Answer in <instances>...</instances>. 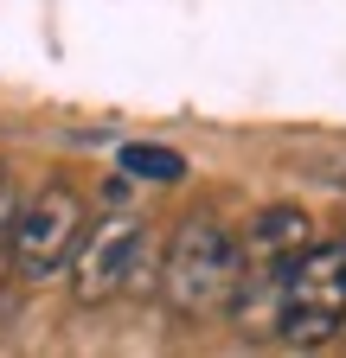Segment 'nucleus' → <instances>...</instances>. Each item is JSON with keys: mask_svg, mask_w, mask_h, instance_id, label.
I'll list each match as a JSON object with an SVG mask.
<instances>
[{"mask_svg": "<svg viewBox=\"0 0 346 358\" xmlns=\"http://www.w3.org/2000/svg\"><path fill=\"white\" fill-rule=\"evenodd\" d=\"M83 224H90V205H83L77 186H64V179H52V186H39L26 205H13V268L20 282H39V275H58V268L71 262Z\"/></svg>", "mask_w": 346, "mask_h": 358, "instance_id": "20e7f679", "label": "nucleus"}, {"mask_svg": "<svg viewBox=\"0 0 346 358\" xmlns=\"http://www.w3.org/2000/svg\"><path fill=\"white\" fill-rule=\"evenodd\" d=\"M122 173L141 179V186H173V179H186V154L160 148V141H128L122 148Z\"/></svg>", "mask_w": 346, "mask_h": 358, "instance_id": "423d86ee", "label": "nucleus"}, {"mask_svg": "<svg viewBox=\"0 0 346 358\" xmlns=\"http://www.w3.org/2000/svg\"><path fill=\"white\" fill-rule=\"evenodd\" d=\"M346 327V237L308 243L270 275V333L282 345H327Z\"/></svg>", "mask_w": 346, "mask_h": 358, "instance_id": "f03ea898", "label": "nucleus"}, {"mask_svg": "<svg viewBox=\"0 0 346 358\" xmlns=\"http://www.w3.org/2000/svg\"><path fill=\"white\" fill-rule=\"evenodd\" d=\"M148 262H154V250H148L141 217L109 211L103 224H83V237H77V250H71L64 268H71V294L83 307H97V301L128 294V288L148 275Z\"/></svg>", "mask_w": 346, "mask_h": 358, "instance_id": "7ed1b4c3", "label": "nucleus"}, {"mask_svg": "<svg viewBox=\"0 0 346 358\" xmlns=\"http://www.w3.org/2000/svg\"><path fill=\"white\" fill-rule=\"evenodd\" d=\"M308 243H314V217L301 211V205H270L263 217L250 224V237H244V268H263V275H276V268L295 262Z\"/></svg>", "mask_w": 346, "mask_h": 358, "instance_id": "39448f33", "label": "nucleus"}, {"mask_svg": "<svg viewBox=\"0 0 346 358\" xmlns=\"http://www.w3.org/2000/svg\"><path fill=\"white\" fill-rule=\"evenodd\" d=\"M237 282H244V243L219 217H199V211L180 217V231L160 256V301L180 320H205V313L231 307Z\"/></svg>", "mask_w": 346, "mask_h": 358, "instance_id": "f257e3e1", "label": "nucleus"}, {"mask_svg": "<svg viewBox=\"0 0 346 358\" xmlns=\"http://www.w3.org/2000/svg\"><path fill=\"white\" fill-rule=\"evenodd\" d=\"M13 307H20V268H13V243L0 237V327L13 320Z\"/></svg>", "mask_w": 346, "mask_h": 358, "instance_id": "0eeeda50", "label": "nucleus"}, {"mask_svg": "<svg viewBox=\"0 0 346 358\" xmlns=\"http://www.w3.org/2000/svg\"><path fill=\"white\" fill-rule=\"evenodd\" d=\"M0 179H7V166H0Z\"/></svg>", "mask_w": 346, "mask_h": 358, "instance_id": "6e6552de", "label": "nucleus"}]
</instances>
